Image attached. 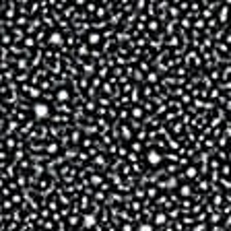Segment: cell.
<instances>
[{
    "label": "cell",
    "instance_id": "1",
    "mask_svg": "<svg viewBox=\"0 0 231 231\" xmlns=\"http://www.w3.org/2000/svg\"><path fill=\"white\" fill-rule=\"evenodd\" d=\"M33 114H35V118L44 120V118H47V116L52 114V109H50V105H47V103H44V101H37V103L33 105Z\"/></svg>",
    "mask_w": 231,
    "mask_h": 231
},
{
    "label": "cell",
    "instance_id": "2",
    "mask_svg": "<svg viewBox=\"0 0 231 231\" xmlns=\"http://www.w3.org/2000/svg\"><path fill=\"white\" fill-rule=\"evenodd\" d=\"M161 161H163V155L157 149H151L149 153H147V163H149L151 167H157Z\"/></svg>",
    "mask_w": 231,
    "mask_h": 231
},
{
    "label": "cell",
    "instance_id": "3",
    "mask_svg": "<svg viewBox=\"0 0 231 231\" xmlns=\"http://www.w3.org/2000/svg\"><path fill=\"white\" fill-rule=\"evenodd\" d=\"M95 225H97V217H95L93 213H85V215H83V227H85V229H93Z\"/></svg>",
    "mask_w": 231,
    "mask_h": 231
},
{
    "label": "cell",
    "instance_id": "4",
    "mask_svg": "<svg viewBox=\"0 0 231 231\" xmlns=\"http://www.w3.org/2000/svg\"><path fill=\"white\" fill-rule=\"evenodd\" d=\"M47 41H50V46L60 47L62 44H64V35L60 33V31H52V33H50V37H47Z\"/></svg>",
    "mask_w": 231,
    "mask_h": 231
},
{
    "label": "cell",
    "instance_id": "5",
    "mask_svg": "<svg viewBox=\"0 0 231 231\" xmlns=\"http://www.w3.org/2000/svg\"><path fill=\"white\" fill-rule=\"evenodd\" d=\"M87 44H89V46H97V44H101V33L91 31V33L87 35Z\"/></svg>",
    "mask_w": 231,
    "mask_h": 231
},
{
    "label": "cell",
    "instance_id": "6",
    "mask_svg": "<svg viewBox=\"0 0 231 231\" xmlns=\"http://www.w3.org/2000/svg\"><path fill=\"white\" fill-rule=\"evenodd\" d=\"M175 180L173 177H167V180H163V182H159V188H175Z\"/></svg>",
    "mask_w": 231,
    "mask_h": 231
},
{
    "label": "cell",
    "instance_id": "7",
    "mask_svg": "<svg viewBox=\"0 0 231 231\" xmlns=\"http://www.w3.org/2000/svg\"><path fill=\"white\" fill-rule=\"evenodd\" d=\"M136 231H155V227L151 223H138L136 225Z\"/></svg>",
    "mask_w": 231,
    "mask_h": 231
},
{
    "label": "cell",
    "instance_id": "8",
    "mask_svg": "<svg viewBox=\"0 0 231 231\" xmlns=\"http://www.w3.org/2000/svg\"><path fill=\"white\" fill-rule=\"evenodd\" d=\"M155 223H157V225H165V223H167L165 213H157V215H155Z\"/></svg>",
    "mask_w": 231,
    "mask_h": 231
},
{
    "label": "cell",
    "instance_id": "9",
    "mask_svg": "<svg viewBox=\"0 0 231 231\" xmlns=\"http://www.w3.org/2000/svg\"><path fill=\"white\" fill-rule=\"evenodd\" d=\"M56 97H58V101H66V99H68V91H64V89H62V91L56 93Z\"/></svg>",
    "mask_w": 231,
    "mask_h": 231
},
{
    "label": "cell",
    "instance_id": "10",
    "mask_svg": "<svg viewBox=\"0 0 231 231\" xmlns=\"http://www.w3.org/2000/svg\"><path fill=\"white\" fill-rule=\"evenodd\" d=\"M196 175V167H188L186 169V177H194Z\"/></svg>",
    "mask_w": 231,
    "mask_h": 231
},
{
    "label": "cell",
    "instance_id": "11",
    "mask_svg": "<svg viewBox=\"0 0 231 231\" xmlns=\"http://www.w3.org/2000/svg\"><path fill=\"white\" fill-rule=\"evenodd\" d=\"M180 192H182L184 196H190V192H192V190H190V186H182V188H180Z\"/></svg>",
    "mask_w": 231,
    "mask_h": 231
}]
</instances>
